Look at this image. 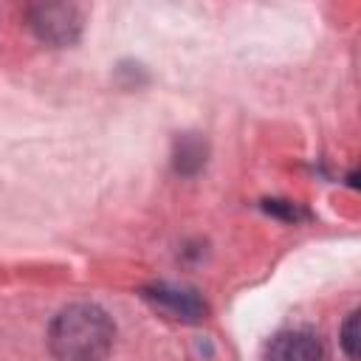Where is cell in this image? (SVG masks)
I'll list each match as a JSON object with an SVG mask.
<instances>
[{
  "mask_svg": "<svg viewBox=\"0 0 361 361\" xmlns=\"http://www.w3.org/2000/svg\"><path fill=\"white\" fill-rule=\"evenodd\" d=\"M116 327L99 305L76 302L56 313L48 330L51 353L59 361H104L113 350Z\"/></svg>",
  "mask_w": 361,
  "mask_h": 361,
  "instance_id": "6da1fadb",
  "label": "cell"
},
{
  "mask_svg": "<svg viewBox=\"0 0 361 361\" xmlns=\"http://www.w3.org/2000/svg\"><path fill=\"white\" fill-rule=\"evenodd\" d=\"M31 25L39 39L51 45H68L79 34V11L65 3H45L31 8Z\"/></svg>",
  "mask_w": 361,
  "mask_h": 361,
  "instance_id": "7a4b0ae2",
  "label": "cell"
},
{
  "mask_svg": "<svg viewBox=\"0 0 361 361\" xmlns=\"http://www.w3.org/2000/svg\"><path fill=\"white\" fill-rule=\"evenodd\" d=\"M324 344L310 330H285L271 338L265 361H324Z\"/></svg>",
  "mask_w": 361,
  "mask_h": 361,
  "instance_id": "3957f363",
  "label": "cell"
},
{
  "mask_svg": "<svg viewBox=\"0 0 361 361\" xmlns=\"http://www.w3.org/2000/svg\"><path fill=\"white\" fill-rule=\"evenodd\" d=\"M149 302H155L158 307H164L166 313H172L175 319L183 322H200L206 316V302L186 288H172V285H155L144 293Z\"/></svg>",
  "mask_w": 361,
  "mask_h": 361,
  "instance_id": "277c9868",
  "label": "cell"
},
{
  "mask_svg": "<svg viewBox=\"0 0 361 361\" xmlns=\"http://www.w3.org/2000/svg\"><path fill=\"white\" fill-rule=\"evenodd\" d=\"M206 155V149H203V144L197 141V138H183V141H178V152H175V166H178V172H195V169H200L203 166V158Z\"/></svg>",
  "mask_w": 361,
  "mask_h": 361,
  "instance_id": "5b68a950",
  "label": "cell"
},
{
  "mask_svg": "<svg viewBox=\"0 0 361 361\" xmlns=\"http://www.w3.org/2000/svg\"><path fill=\"white\" fill-rule=\"evenodd\" d=\"M341 344H344V353L350 361L358 358V313H350L344 330H341Z\"/></svg>",
  "mask_w": 361,
  "mask_h": 361,
  "instance_id": "8992f818",
  "label": "cell"
},
{
  "mask_svg": "<svg viewBox=\"0 0 361 361\" xmlns=\"http://www.w3.org/2000/svg\"><path fill=\"white\" fill-rule=\"evenodd\" d=\"M265 209H268V212H276V214H282V217H288V220L302 217V212H299L293 203H285V200H268Z\"/></svg>",
  "mask_w": 361,
  "mask_h": 361,
  "instance_id": "52a82bcc",
  "label": "cell"
}]
</instances>
